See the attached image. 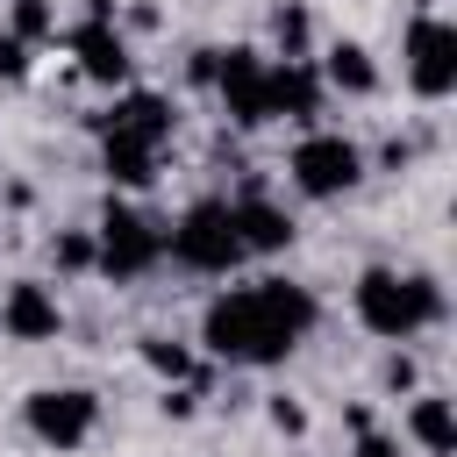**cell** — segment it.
<instances>
[{"label":"cell","instance_id":"obj_1","mask_svg":"<svg viewBox=\"0 0 457 457\" xmlns=\"http://www.w3.org/2000/svg\"><path fill=\"white\" fill-rule=\"evenodd\" d=\"M321 321V300L314 286L300 278H250V286H221L200 314V350L221 357V364H250V371H271L286 364Z\"/></svg>","mask_w":457,"mask_h":457},{"label":"cell","instance_id":"obj_2","mask_svg":"<svg viewBox=\"0 0 457 457\" xmlns=\"http://www.w3.org/2000/svg\"><path fill=\"white\" fill-rule=\"evenodd\" d=\"M350 307H357V321L378 343H414L421 328H443L450 321L443 278L436 271H400V264H364L357 286H350Z\"/></svg>","mask_w":457,"mask_h":457},{"label":"cell","instance_id":"obj_3","mask_svg":"<svg viewBox=\"0 0 457 457\" xmlns=\"http://www.w3.org/2000/svg\"><path fill=\"white\" fill-rule=\"evenodd\" d=\"M164 257H171V264H186V271H200V278H228V271L243 264V236H236L228 200H221V193L193 200V207L164 228Z\"/></svg>","mask_w":457,"mask_h":457},{"label":"cell","instance_id":"obj_4","mask_svg":"<svg viewBox=\"0 0 457 457\" xmlns=\"http://www.w3.org/2000/svg\"><path fill=\"white\" fill-rule=\"evenodd\" d=\"M286 179L300 200H343L371 179V157L343 136V129H307L293 150H286Z\"/></svg>","mask_w":457,"mask_h":457},{"label":"cell","instance_id":"obj_5","mask_svg":"<svg viewBox=\"0 0 457 457\" xmlns=\"http://www.w3.org/2000/svg\"><path fill=\"white\" fill-rule=\"evenodd\" d=\"M157 264H164V228L143 207H129L121 193H107V207L93 221V271H107L114 286H129V278H143Z\"/></svg>","mask_w":457,"mask_h":457},{"label":"cell","instance_id":"obj_6","mask_svg":"<svg viewBox=\"0 0 457 457\" xmlns=\"http://www.w3.org/2000/svg\"><path fill=\"white\" fill-rule=\"evenodd\" d=\"M21 428L43 443V450H86L93 428H100V393L93 386H36L21 400Z\"/></svg>","mask_w":457,"mask_h":457},{"label":"cell","instance_id":"obj_7","mask_svg":"<svg viewBox=\"0 0 457 457\" xmlns=\"http://www.w3.org/2000/svg\"><path fill=\"white\" fill-rule=\"evenodd\" d=\"M400 71H407V93H414V100H450V93H457V29H450L436 7H421V14L407 21V36H400Z\"/></svg>","mask_w":457,"mask_h":457},{"label":"cell","instance_id":"obj_8","mask_svg":"<svg viewBox=\"0 0 457 457\" xmlns=\"http://www.w3.org/2000/svg\"><path fill=\"white\" fill-rule=\"evenodd\" d=\"M264 71H271V57H264V50H250V43H228V50H221V64H214V93H221L228 129H271Z\"/></svg>","mask_w":457,"mask_h":457},{"label":"cell","instance_id":"obj_9","mask_svg":"<svg viewBox=\"0 0 457 457\" xmlns=\"http://www.w3.org/2000/svg\"><path fill=\"white\" fill-rule=\"evenodd\" d=\"M64 43H71V57H79V71H86L93 86H114V93L129 86L136 57H129V36L114 29V7H107V0H93V7H86V21H79Z\"/></svg>","mask_w":457,"mask_h":457},{"label":"cell","instance_id":"obj_10","mask_svg":"<svg viewBox=\"0 0 457 457\" xmlns=\"http://www.w3.org/2000/svg\"><path fill=\"white\" fill-rule=\"evenodd\" d=\"M0 336L7 343H57L64 336V300L50 278H7L0 293Z\"/></svg>","mask_w":457,"mask_h":457},{"label":"cell","instance_id":"obj_11","mask_svg":"<svg viewBox=\"0 0 457 457\" xmlns=\"http://www.w3.org/2000/svg\"><path fill=\"white\" fill-rule=\"evenodd\" d=\"M228 214H236V236H243V257H278V250H293V236H300V221L250 179L236 200H228Z\"/></svg>","mask_w":457,"mask_h":457},{"label":"cell","instance_id":"obj_12","mask_svg":"<svg viewBox=\"0 0 457 457\" xmlns=\"http://www.w3.org/2000/svg\"><path fill=\"white\" fill-rule=\"evenodd\" d=\"M264 100H271V121H314L321 100H328V86H321L314 57H271V71H264Z\"/></svg>","mask_w":457,"mask_h":457},{"label":"cell","instance_id":"obj_13","mask_svg":"<svg viewBox=\"0 0 457 457\" xmlns=\"http://www.w3.org/2000/svg\"><path fill=\"white\" fill-rule=\"evenodd\" d=\"M171 129H179V114H171L164 93H121L107 114H93V136H129V143H150V150H164Z\"/></svg>","mask_w":457,"mask_h":457},{"label":"cell","instance_id":"obj_14","mask_svg":"<svg viewBox=\"0 0 457 457\" xmlns=\"http://www.w3.org/2000/svg\"><path fill=\"white\" fill-rule=\"evenodd\" d=\"M314 71H321V86L343 93V100H371V93H378V57H371L357 36H336V43L314 57Z\"/></svg>","mask_w":457,"mask_h":457},{"label":"cell","instance_id":"obj_15","mask_svg":"<svg viewBox=\"0 0 457 457\" xmlns=\"http://www.w3.org/2000/svg\"><path fill=\"white\" fill-rule=\"evenodd\" d=\"M400 443H414L421 457H450L457 450V414H450V393H407V421H400Z\"/></svg>","mask_w":457,"mask_h":457},{"label":"cell","instance_id":"obj_16","mask_svg":"<svg viewBox=\"0 0 457 457\" xmlns=\"http://www.w3.org/2000/svg\"><path fill=\"white\" fill-rule=\"evenodd\" d=\"M157 157H164V150H150V143L100 136V171H107V186H114V193H143V186L157 179Z\"/></svg>","mask_w":457,"mask_h":457},{"label":"cell","instance_id":"obj_17","mask_svg":"<svg viewBox=\"0 0 457 457\" xmlns=\"http://www.w3.org/2000/svg\"><path fill=\"white\" fill-rule=\"evenodd\" d=\"M136 357H143V371H150L157 386H179V378H200V357H193V343H179V336H164V328H150V336H136Z\"/></svg>","mask_w":457,"mask_h":457},{"label":"cell","instance_id":"obj_18","mask_svg":"<svg viewBox=\"0 0 457 457\" xmlns=\"http://www.w3.org/2000/svg\"><path fill=\"white\" fill-rule=\"evenodd\" d=\"M271 50L278 57H314V14L300 0H278L271 7Z\"/></svg>","mask_w":457,"mask_h":457},{"label":"cell","instance_id":"obj_19","mask_svg":"<svg viewBox=\"0 0 457 457\" xmlns=\"http://www.w3.org/2000/svg\"><path fill=\"white\" fill-rule=\"evenodd\" d=\"M50 264H57L64 278L93 271V228H57V236H50Z\"/></svg>","mask_w":457,"mask_h":457},{"label":"cell","instance_id":"obj_20","mask_svg":"<svg viewBox=\"0 0 457 457\" xmlns=\"http://www.w3.org/2000/svg\"><path fill=\"white\" fill-rule=\"evenodd\" d=\"M7 29H14L21 43H50V36H57V21H50V0H14Z\"/></svg>","mask_w":457,"mask_h":457},{"label":"cell","instance_id":"obj_21","mask_svg":"<svg viewBox=\"0 0 457 457\" xmlns=\"http://www.w3.org/2000/svg\"><path fill=\"white\" fill-rule=\"evenodd\" d=\"M200 400H207V386H200V378H179V386H164L157 414H164V421H193V414H200Z\"/></svg>","mask_w":457,"mask_h":457},{"label":"cell","instance_id":"obj_22","mask_svg":"<svg viewBox=\"0 0 457 457\" xmlns=\"http://www.w3.org/2000/svg\"><path fill=\"white\" fill-rule=\"evenodd\" d=\"M264 421H271L286 443H300V436H307V407H300L293 393H271V400H264Z\"/></svg>","mask_w":457,"mask_h":457},{"label":"cell","instance_id":"obj_23","mask_svg":"<svg viewBox=\"0 0 457 457\" xmlns=\"http://www.w3.org/2000/svg\"><path fill=\"white\" fill-rule=\"evenodd\" d=\"M386 393H400V400L421 393V364H414V350H393V357H386Z\"/></svg>","mask_w":457,"mask_h":457},{"label":"cell","instance_id":"obj_24","mask_svg":"<svg viewBox=\"0 0 457 457\" xmlns=\"http://www.w3.org/2000/svg\"><path fill=\"white\" fill-rule=\"evenodd\" d=\"M29 50H36V43H21L14 29H0V79H7V86L29 79Z\"/></svg>","mask_w":457,"mask_h":457},{"label":"cell","instance_id":"obj_25","mask_svg":"<svg viewBox=\"0 0 457 457\" xmlns=\"http://www.w3.org/2000/svg\"><path fill=\"white\" fill-rule=\"evenodd\" d=\"M350 457H407V443L393 428H364V436H350Z\"/></svg>","mask_w":457,"mask_h":457},{"label":"cell","instance_id":"obj_26","mask_svg":"<svg viewBox=\"0 0 457 457\" xmlns=\"http://www.w3.org/2000/svg\"><path fill=\"white\" fill-rule=\"evenodd\" d=\"M214 64H221V50H214V43H200V50L186 57V79H193V86H214Z\"/></svg>","mask_w":457,"mask_h":457},{"label":"cell","instance_id":"obj_27","mask_svg":"<svg viewBox=\"0 0 457 457\" xmlns=\"http://www.w3.org/2000/svg\"><path fill=\"white\" fill-rule=\"evenodd\" d=\"M414 164V136H386V150H378V171H407Z\"/></svg>","mask_w":457,"mask_h":457},{"label":"cell","instance_id":"obj_28","mask_svg":"<svg viewBox=\"0 0 457 457\" xmlns=\"http://www.w3.org/2000/svg\"><path fill=\"white\" fill-rule=\"evenodd\" d=\"M343 428H350V436H364V428H378V414H371V400H350V407H343Z\"/></svg>","mask_w":457,"mask_h":457}]
</instances>
